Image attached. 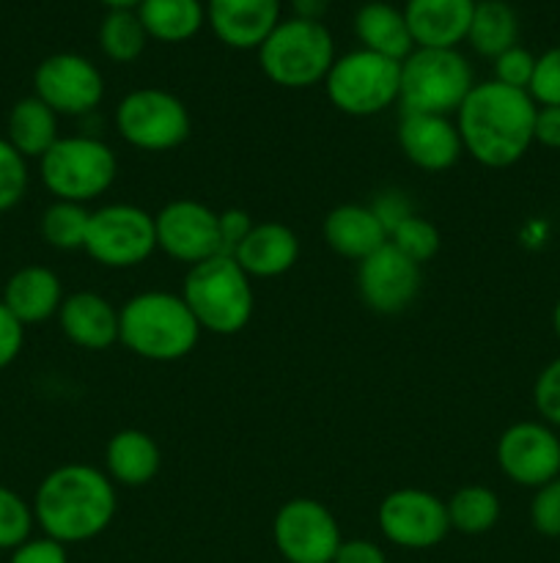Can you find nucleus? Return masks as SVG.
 Here are the masks:
<instances>
[{
	"mask_svg": "<svg viewBox=\"0 0 560 563\" xmlns=\"http://www.w3.org/2000/svg\"><path fill=\"white\" fill-rule=\"evenodd\" d=\"M538 104L530 93L497 80L475 82L456 113L461 146L486 168H511L536 143Z\"/></svg>",
	"mask_w": 560,
	"mask_h": 563,
	"instance_id": "1",
	"label": "nucleus"
},
{
	"mask_svg": "<svg viewBox=\"0 0 560 563\" xmlns=\"http://www.w3.org/2000/svg\"><path fill=\"white\" fill-rule=\"evenodd\" d=\"M31 506L44 537L60 544H80L108 531L119 509V495L108 473L69 462L42 478Z\"/></svg>",
	"mask_w": 560,
	"mask_h": 563,
	"instance_id": "2",
	"label": "nucleus"
},
{
	"mask_svg": "<svg viewBox=\"0 0 560 563\" xmlns=\"http://www.w3.org/2000/svg\"><path fill=\"white\" fill-rule=\"evenodd\" d=\"M201 339L195 317L181 295L141 291L119 308V344L152 363H176Z\"/></svg>",
	"mask_w": 560,
	"mask_h": 563,
	"instance_id": "3",
	"label": "nucleus"
},
{
	"mask_svg": "<svg viewBox=\"0 0 560 563\" xmlns=\"http://www.w3.org/2000/svg\"><path fill=\"white\" fill-rule=\"evenodd\" d=\"M181 300L195 317L201 333L212 335L242 333L256 311L253 278L234 256H212L190 267L181 286Z\"/></svg>",
	"mask_w": 560,
	"mask_h": 563,
	"instance_id": "4",
	"label": "nucleus"
},
{
	"mask_svg": "<svg viewBox=\"0 0 560 563\" xmlns=\"http://www.w3.org/2000/svg\"><path fill=\"white\" fill-rule=\"evenodd\" d=\"M335 58L338 55L327 25L302 16L280 20L258 47V64L267 80L291 91L324 82Z\"/></svg>",
	"mask_w": 560,
	"mask_h": 563,
	"instance_id": "5",
	"label": "nucleus"
},
{
	"mask_svg": "<svg viewBox=\"0 0 560 563\" xmlns=\"http://www.w3.org/2000/svg\"><path fill=\"white\" fill-rule=\"evenodd\" d=\"M475 86L472 66L459 49L415 47L401 60V113L453 115Z\"/></svg>",
	"mask_w": 560,
	"mask_h": 563,
	"instance_id": "6",
	"label": "nucleus"
},
{
	"mask_svg": "<svg viewBox=\"0 0 560 563\" xmlns=\"http://www.w3.org/2000/svg\"><path fill=\"white\" fill-rule=\"evenodd\" d=\"M38 174L55 201L91 203L113 187L119 176L115 152L99 137L69 135L58 137L38 159Z\"/></svg>",
	"mask_w": 560,
	"mask_h": 563,
	"instance_id": "7",
	"label": "nucleus"
},
{
	"mask_svg": "<svg viewBox=\"0 0 560 563\" xmlns=\"http://www.w3.org/2000/svg\"><path fill=\"white\" fill-rule=\"evenodd\" d=\"M324 88L333 108L340 113L355 119L379 115L399 102L401 60L357 47L335 58L333 69L324 77Z\"/></svg>",
	"mask_w": 560,
	"mask_h": 563,
	"instance_id": "8",
	"label": "nucleus"
},
{
	"mask_svg": "<svg viewBox=\"0 0 560 563\" xmlns=\"http://www.w3.org/2000/svg\"><path fill=\"white\" fill-rule=\"evenodd\" d=\"M115 132L141 152H170L190 137V110L165 88H137L115 108Z\"/></svg>",
	"mask_w": 560,
	"mask_h": 563,
	"instance_id": "9",
	"label": "nucleus"
},
{
	"mask_svg": "<svg viewBox=\"0 0 560 563\" xmlns=\"http://www.w3.org/2000/svg\"><path fill=\"white\" fill-rule=\"evenodd\" d=\"M82 251L97 264L110 269L141 267L157 251L154 214L135 203H108L91 212L86 247Z\"/></svg>",
	"mask_w": 560,
	"mask_h": 563,
	"instance_id": "10",
	"label": "nucleus"
},
{
	"mask_svg": "<svg viewBox=\"0 0 560 563\" xmlns=\"http://www.w3.org/2000/svg\"><path fill=\"white\" fill-rule=\"evenodd\" d=\"M272 542L289 563H333L344 537L327 506L313 498H291L275 515Z\"/></svg>",
	"mask_w": 560,
	"mask_h": 563,
	"instance_id": "11",
	"label": "nucleus"
},
{
	"mask_svg": "<svg viewBox=\"0 0 560 563\" xmlns=\"http://www.w3.org/2000/svg\"><path fill=\"white\" fill-rule=\"evenodd\" d=\"M382 537L401 550L437 548L450 531L448 506L426 489H393L377 509Z\"/></svg>",
	"mask_w": 560,
	"mask_h": 563,
	"instance_id": "12",
	"label": "nucleus"
},
{
	"mask_svg": "<svg viewBox=\"0 0 560 563\" xmlns=\"http://www.w3.org/2000/svg\"><path fill=\"white\" fill-rule=\"evenodd\" d=\"M33 97L58 115H86L104 99V77L80 53H53L33 71Z\"/></svg>",
	"mask_w": 560,
	"mask_h": 563,
	"instance_id": "13",
	"label": "nucleus"
},
{
	"mask_svg": "<svg viewBox=\"0 0 560 563\" xmlns=\"http://www.w3.org/2000/svg\"><path fill=\"white\" fill-rule=\"evenodd\" d=\"M497 467L516 487L538 489L560 476V434L544 421L511 423L497 440Z\"/></svg>",
	"mask_w": 560,
	"mask_h": 563,
	"instance_id": "14",
	"label": "nucleus"
},
{
	"mask_svg": "<svg viewBox=\"0 0 560 563\" xmlns=\"http://www.w3.org/2000/svg\"><path fill=\"white\" fill-rule=\"evenodd\" d=\"M217 214L206 203L192 198H176L154 214L157 251L176 262L195 267L206 258L220 256Z\"/></svg>",
	"mask_w": 560,
	"mask_h": 563,
	"instance_id": "15",
	"label": "nucleus"
},
{
	"mask_svg": "<svg viewBox=\"0 0 560 563\" xmlns=\"http://www.w3.org/2000/svg\"><path fill=\"white\" fill-rule=\"evenodd\" d=\"M421 264L406 258L393 245H382L377 253L357 264V291L371 311L395 317L415 302L421 291Z\"/></svg>",
	"mask_w": 560,
	"mask_h": 563,
	"instance_id": "16",
	"label": "nucleus"
},
{
	"mask_svg": "<svg viewBox=\"0 0 560 563\" xmlns=\"http://www.w3.org/2000/svg\"><path fill=\"white\" fill-rule=\"evenodd\" d=\"M399 148L415 168L439 174L464 154L459 130L448 115L401 113Z\"/></svg>",
	"mask_w": 560,
	"mask_h": 563,
	"instance_id": "17",
	"label": "nucleus"
},
{
	"mask_svg": "<svg viewBox=\"0 0 560 563\" xmlns=\"http://www.w3.org/2000/svg\"><path fill=\"white\" fill-rule=\"evenodd\" d=\"M280 20V0H206L209 27L231 49H258Z\"/></svg>",
	"mask_w": 560,
	"mask_h": 563,
	"instance_id": "18",
	"label": "nucleus"
},
{
	"mask_svg": "<svg viewBox=\"0 0 560 563\" xmlns=\"http://www.w3.org/2000/svg\"><path fill=\"white\" fill-rule=\"evenodd\" d=\"M478 0H406L404 16L415 47L456 49L467 42Z\"/></svg>",
	"mask_w": 560,
	"mask_h": 563,
	"instance_id": "19",
	"label": "nucleus"
},
{
	"mask_svg": "<svg viewBox=\"0 0 560 563\" xmlns=\"http://www.w3.org/2000/svg\"><path fill=\"white\" fill-rule=\"evenodd\" d=\"M58 322L66 339L80 350L102 352L119 344V308L97 291H75L64 297Z\"/></svg>",
	"mask_w": 560,
	"mask_h": 563,
	"instance_id": "20",
	"label": "nucleus"
},
{
	"mask_svg": "<svg viewBox=\"0 0 560 563\" xmlns=\"http://www.w3.org/2000/svg\"><path fill=\"white\" fill-rule=\"evenodd\" d=\"M163 451L143 429H121L104 445V473L115 487L141 489L157 478Z\"/></svg>",
	"mask_w": 560,
	"mask_h": 563,
	"instance_id": "21",
	"label": "nucleus"
},
{
	"mask_svg": "<svg viewBox=\"0 0 560 563\" xmlns=\"http://www.w3.org/2000/svg\"><path fill=\"white\" fill-rule=\"evenodd\" d=\"M324 240L338 256L360 264L379 247L388 245V229L366 203H340L324 218Z\"/></svg>",
	"mask_w": 560,
	"mask_h": 563,
	"instance_id": "22",
	"label": "nucleus"
},
{
	"mask_svg": "<svg viewBox=\"0 0 560 563\" xmlns=\"http://www.w3.org/2000/svg\"><path fill=\"white\" fill-rule=\"evenodd\" d=\"M234 258L250 278H278L289 273L300 258V240L289 225L267 220L253 225L245 242L236 247Z\"/></svg>",
	"mask_w": 560,
	"mask_h": 563,
	"instance_id": "23",
	"label": "nucleus"
},
{
	"mask_svg": "<svg viewBox=\"0 0 560 563\" xmlns=\"http://www.w3.org/2000/svg\"><path fill=\"white\" fill-rule=\"evenodd\" d=\"M3 306L9 308L22 324L47 322L49 317H58L60 302H64V286L60 278L49 267H22L5 280Z\"/></svg>",
	"mask_w": 560,
	"mask_h": 563,
	"instance_id": "24",
	"label": "nucleus"
},
{
	"mask_svg": "<svg viewBox=\"0 0 560 563\" xmlns=\"http://www.w3.org/2000/svg\"><path fill=\"white\" fill-rule=\"evenodd\" d=\"M355 36L362 49L384 55L390 60H404L415 49L404 9L384 0H368L357 9Z\"/></svg>",
	"mask_w": 560,
	"mask_h": 563,
	"instance_id": "25",
	"label": "nucleus"
},
{
	"mask_svg": "<svg viewBox=\"0 0 560 563\" xmlns=\"http://www.w3.org/2000/svg\"><path fill=\"white\" fill-rule=\"evenodd\" d=\"M58 137V113L38 97H25L11 108L5 121V141L25 159H42Z\"/></svg>",
	"mask_w": 560,
	"mask_h": 563,
	"instance_id": "26",
	"label": "nucleus"
},
{
	"mask_svg": "<svg viewBox=\"0 0 560 563\" xmlns=\"http://www.w3.org/2000/svg\"><path fill=\"white\" fill-rule=\"evenodd\" d=\"M135 11L148 38L163 44L190 42L206 22V3L201 0H141Z\"/></svg>",
	"mask_w": 560,
	"mask_h": 563,
	"instance_id": "27",
	"label": "nucleus"
},
{
	"mask_svg": "<svg viewBox=\"0 0 560 563\" xmlns=\"http://www.w3.org/2000/svg\"><path fill=\"white\" fill-rule=\"evenodd\" d=\"M467 42L478 55L492 60L519 44V16H516L514 5L505 0H478Z\"/></svg>",
	"mask_w": 560,
	"mask_h": 563,
	"instance_id": "28",
	"label": "nucleus"
},
{
	"mask_svg": "<svg viewBox=\"0 0 560 563\" xmlns=\"http://www.w3.org/2000/svg\"><path fill=\"white\" fill-rule=\"evenodd\" d=\"M448 506V522L450 531H459L464 537H481L489 533L500 522V498L494 489L483 487V484H470L461 487L445 500Z\"/></svg>",
	"mask_w": 560,
	"mask_h": 563,
	"instance_id": "29",
	"label": "nucleus"
},
{
	"mask_svg": "<svg viewBox=\"0 0 560 563\" xmlns=\"http://www.w3.org/2000/svg\"><path fill=\"white\" fill-rule=\"evenodd\" d=\"M148 33L135 9H110L99 25V49L115 64H132L143 55Z\"/></svg>",
	"mask_w": 560,
	"mask_h": 563,
	"instance_id": "30",
	"label": "nucleus"
},
{
	"mask_svg": "<svg viewBox=\"0 0 560 563\" xmlns=\"http://www.w3.org/2000/svg\"><path fill=\"white\" fill-rule=\"evenodd\" d=\"M88 212L82 203L71 201H53L42 214V236L49 247L55 251H80L86 247V234H88Z\"/></svg>",
	"mask_w": 560,
	"mask_h": 563,
	"instance_id": "31",
	"label": "nucleus"
},
{
	"mask_svg": "<svg viewBox=\"0 0 560 563\" xmlns=\"http://www.w3.org/2000/svg\"><path fill=\"white\" fill-rule=\"evenodd\" d=\"M390 245L395 251L404 253L406 258H412L415 264H426L432 262L434 256L439 253V231L432 220L421 218V214H410V218L401 220L388 236Z\"/></svg>",
	"mask_w": 560,
	"mask_h": 563,
	"instance_id": "32",
	"label": "nucleus"
},
{
	"mask_svg": "<svg viewBox=\"0 0 560 563\" xmlns=\"http://www.w3.org/2000/svg\"><path fill=\"white\" fill-rule=\"evenodd\" d=\"M33 526V506L14 489L0 484V550H16L22 542L31 539Z\"/></svg>",
	"mask_w": 560,
	"mask_h": 563,
	"instance_id": "33",
	"label": "nucleus"
},
{
	"mask_svg": "<svg viewBox=\"0 0 560 563\" xmlns=\"http://www.w3.org/2000/svg\"><path fill=\"white\" fill-rule=\"evenodd\" d=\"M27 190V159L0 137V214L14 209Z\"/></svg>",
	"mask_w": 560,
	"mask_h": 563,
	"instance_id": "34",
	"label": "nucleus"
},
{
	"mask_svg": "<svg viewBox=\"0 0 560 563\" xmlns=\"http://www.w3.org/2000/svg\"><path fill=\"white\" fill-rule=\"evenodd\" d=\"M527 93L538 108H560V47H549L547 53L536 55Z\"/></svg>",
	"mask_w": 560,
	"mask_h": 563,
	"instance_id": "35",
	"label": "nucleus"
},
{
	"mask_svg": "<svg viewBox=\"0 0 560 563\" xmlns=\"http://www.w3.org/2000/svg\"><path fill=\"white\" fill-rule=\"evenodd\" d=\"M533 405L544 423L560 429V355L541 368L533 385Z\"/></svg>",
	"mask_w": 560,
	"mask_h": 563,
	"instance_id": "36",
	"label": "nucleus"
},
{
	"mask_svg": "<svg viewBox=\"0 0 560 563\" xmlns=\"http://www.w3.org/2000/svg\"><path fill=\"white\" fill-rule=\"evenodd\" d=\"M492 80L511 88H519V91H527V86H530L533 80V69H536V55L527 47H522V44H514V47L505 49V53H500L497 58L492 60Z\"/></svg>",
	"mask_w": 560,
	"mask_h": 563,
	"instance_id": "37",
	"label": "nucleus"
},
{
	"mask_svg": "<svg viewBox=\"0 0 560 563\" xmlns=\"http://www.w3.org/2000/svg\"><path fill=\"white\" fill-rule=\"evenodd\" d=\"M530 522L536 533L547 539H560V476L544 487L533 489Z\"/></svg>",
	"mask_w": 560,
	"mask_h": 563,
	"instance_id": "38",
	"label": "nucleus"
},
{
	"mask_svg": "<svg viewBox=\"0 0 560 563\" xmlns=\"http://www.w3.org/2000/svg\"><path fill=\"white\" fill-rule=\"evenodd\" d=\"M253 218L245 209H225L217 214L220 231V256H234L236 247L245 242V236L253 231Z\"/></svg>",
	"mask_w": 560,
	"mask_h": 563,
	"instance_id": "39",
	"label": "nucleus"
},
{
	"mask_svg": "<svg viewBox=\"0 0 560 563\" xmlns=\"http://www.w3.org/2000/svg\"><path fill=\"white\" fill-rule=\"evenodd\" d=\"M9 563H69V555H66V544L49 537H38L11 550Z\"/></svg>",
	"mask_w": 560,
	"mask_h": 563,
	"instance_id": "40",
	"label": "nucleus"
},
{
	"mask_svg": "<svg viewBox=\"0 0 560 563\" xmlns=\"http://www.w3.org/2000/svg\"><path fill=\"white\" fill-rule=\"evenodd\" d=\"M25 344V324L16 322L14 313L0 300V372L16 361Z\"/></svg>",
	"mask_w": 560,
	"mask_h": 563,
	"instance_id": "41",
	"label": "nucleus"
},
{
	"mask_svg": "<svg viewBox=\"0 0 560 563\" xmlns=\"http://www.w3.org/2000/svg\"><path fill=\"white\" fill-rule=\"evenodd\" d=\"M333 563H388V555L371 539H344Z\"/></svg>",
	"mask_w": 560,
	"mask_h": 563,
	"instance_id": "42",
	"label": "nucleus"
},
{
	"mask_svg": "<svg viewBox=\"0 0 560 563\" xmlns=\"http://www.w3.org/2000/svg\"><path fill=\"white\" fill-rule=\"evenodd\" d=\"M371 209L377 212V218L382 220L384 229H388V236H390V231H393L395 225L401 223V220L410 218V214H415V212H412L410 201H406L401 192H384L379 201L371 203Z\"/></svg>",
	"mask_w": 560,
	"mask_h": 563,
	"instance_id": "43",
	"label": "nucleus"
},
{
	"mask_svg": "<svg viewBox=\"0 0 560 563\" xmlns=\"http://www.w3.org/2000/svg\"><path fill=\"white\" fill-rule=\"evenodd\" d=\"M533 137H536V143H541L544 148L560 152V108H538Z\"/></svg>",
	"mask_w": 560,
	"mask_h": 563,
	"instance_id": "44",
	"label": "nucleus"
},
{
	"mask_svg": "<svg viewBox=\"0 0 560 563\" xmlns=\"http://www.w3.org/2000/svg\"><path fill=\"white\" fill-rule=\"evenodd\" d=\"M289 3H291V11H294V16L322 22L333 0H289Z\"/></svg>",
	"mask_w": 560,
	"mask_h": 563,
	"instance_id": "45",
	"label": "nucleus"
},
{
	"mask_svg": "<svg viewBox=\"0 0 560 563\" xmlns=\"http://www.w3.org/2000/svg\"><path fill=\"white\" fill-rule=\"evenodd\" d=\"M99 3H104L108 9H137L141 0H99Z\"/></svg>",
	"mask_w": 560,
	"mask_h": 563,
	"instance_id": "46",
	"label": "nucleus"
},
{
	"mask_svg": "<svg viewBox=\"0 0 560 563\" xmlns=\"http://www.w3.org/2000/svg\"><path fill=\"white\" fill-rule=\"evenodd\" d=\"M552 328H555V335H558V341H560V300L555 302V311H552Z\"/></svg>",
	"mask_w": 560,
	"mask_h": 563,
	"instance_id": "47",
	"label": "nucleus"
}]
</instances>
